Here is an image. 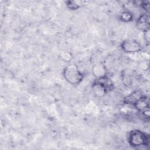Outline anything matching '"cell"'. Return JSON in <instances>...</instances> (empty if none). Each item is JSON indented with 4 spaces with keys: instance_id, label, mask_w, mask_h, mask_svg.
<instances>
[{
    "instance_id": "obj_1",
    "label": "cell",
    "mask_w": 150,
    "mask_h": 150,
    "mask_svg": "<svg viewBox=\"0 0 150 150\" xmlns=\"http://www.w3.org/2000/svg\"><path fill=\"white\" fill-rule=\"evenodd\" d=\"M63 76L66 81L71 85L80 84L84 78V74L79 67L73 63L68 64L63 71Z\"/></svg>"
},
{
    "instance_id": "obj_2",
    "label": "cell",
    "mask_w": 150,
    "mask_h": 150,
    "mask_svg": "<svg viewBox=\"0 0 150 150\" xmlns=\"http://www.w3.org/2000/svg\"><path fill=\"white\" fill-rule=\"evenodd\" d=\"M128 142L131 146H148L149 144V135L142 131L134 129L128 134Z\"/></svg>"
},
{
    "instance_id": "obj_3",
    "label": "cell",
    "mask_w": 150,
    "mask_h": 150,
    "mask_svg": "<svg viewBox=\"0 0 150 150\" xmlns=\"http://www.w3.org/2000/svg\"><path fill=\"white\" fill-rule=\"evenodd\" d=\"M121 49L127 53H138L143 50L141 44L134 39H128L122 41L121 43Z\"/></svg>"
},
{
    "instance_id": "obj_4",
    "label": "cell",
    "mask_w": 150,
    "mask_h": 150,
    "mask_svg": "<svg viewBox=\"0 0 150 150\" xmlns=\"http://www.w3.org/2000/svg\"><path fill=\"white\" fill-rule=\"evenodd\" d=\"M136 28L142 31L145 32L150 28V17L149 13H145L141 15L136 21Z\"/></svg>"
},
{
    "instance_id": "obj_5",
    "label": "cell",
    "mask_w": 150,
    "mask_h": 150,
    "mask_svg": "<svg viewBox=\"0 0 150 150\" xmlns=\"http://www.w3.org/2000/svg\"><path fill=\"white\" fill-rule=\"evenodd\" d=\"M144 96L142 91L140 90H137L132 92L129 95L125 96L123 99V103L125 104L134 105Z\"/></svg>"
},
{
    "instance_id": "obj_6",
    "label": "cell",
    "mask_w": 150,
    "mask_h": 150,
    "mask_svg": "<svg viewBox=\"0 0 150 150\" xmlns=\"http://www.w3.org/2000/svg\"><path fill=\"white\" fill-rule=\"evenodd\" d=\"M107 69L105 66L101 63L94 64L92 67V73L96 79L107 76Z\"/></svg>"
},
{
    "instance_id": "obj_7",
    "label": "cell",
    "mask_w": 150,
    "mask_h": 150,
    "mask_svg": "<svg viewBox=\"0 0 150 150\" xmlns=\"http://www.w3.org/2000/svg\"><path fill=\"white\" fill-rule=\"evenodd\" d=\"M91 89L93 94L97 97H103L109 91L102 84L94 80L91 86Z\"/></svg>"
},
{
    "instance_id": "obj_8",
    "label": "cell",
    "mask_w": 150,
    "mask_h": 150,
    "mask_svg": "<svg viewBox=\"0 0 150 150\" xmlns=\"http://www.w3.org/2000/svg\"><path fill=\"white\" fill-rule=\"evenodd\" d=\"M134 106L140 112H142L144 111L149 109V97L144 95L139 101H138Z\"/></svg>"
},
{
    "instance_id": "obj_9",
    "label": "cell",
    "mask_w": 150,
    "mask_h": 150,
    "mask_svg": "<svg viewBox=\"0 0 150 150\" xmlns=\"http://www.w3.org/2000/svg\"><path fill=\"white\" fill-rule=\"evenodd\" d=\"M95 80H96L97 82H98L104 87H105L109 92L111 91L114 88L113 81L109 77H108V76L98 79H96Z\"/></svg>"
},
{
    "instance_id": "obj_10",
    "label": "cell",
    "mask_w": 150,
    "mask_h": 150,
    "mask_svg": "<svg viewBox=\"0 0 150 150\" xmlns=\"http://www.w3.org/2000/svg\"><path fill=\"white\" fill-rule=\"evenodd\" d=\"M86 2L82 1H67L66 2V6L70 10H77L83 6Z\"/></svg>"
},
{
    "instance_id": "obj_11",
    "label": "cell",
    "mask_w": 150,
    "mask_h": 150,
    "mask_svg": "<svg viewBox=\"0 0 150 150\" xmlns=\"http://www.w3.org/2000/svg\"><path fill=\"white\" fill-rule=\"evenodd\" d=\"M59 57L64 62H70L73 59V54L67 50H63L59 54Z\"/></svg>"
},
{
    "instance_id": "obj_12",
    "label": "cell",
    "mask_w": 150,
    "mask_h": 150,
    "mask_svg": "<svg viewBox=\"0 0 150 150\" xmlns=\"http://www.w3.org/2000/svg\"><path fill=\"white\" fill-rule=\"evenodd\" d=\"M120 19L121 21L125 22H129L132 21L133 19V14L129 11H124L121 13L120 16Z\"/></svg>"
},
{
    "instance_id": "obj_13",
    "label": "cell",
    "mask_w": 150,
    "mask_h": 150,
    "mask_svg": "<svg viewBox=\"0 0 150 150\" xmlns=\"http://www.w3.org/2000/svg\"><path fill=\"white\" fill-rule=\"evenodd\" d=\"M141 6L146 12V13H149L150 4L149 1H142L141 2Z\"/></svg>"
},
{
    "instance_id": "obj_14",
    "label": "cell",
    "mask_w": 150,
    "mask_h": 150,
    "mask_svg": "<svg viewBox=\"0 0 150 150\" xmlns=\"http://www.w3.org/2000/svg\"><path fill=\"white\" fill-rule=\"evenodd\" d=\"M143 33H144V37L145 41L146 42V43H149V41H150V34H149L150 30H149V29L144 32Z\"/></svg>"
}]
</instances>
